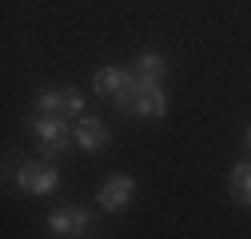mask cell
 Masks as SVG:
<instances>
[{
  "label": "cell",
  "instance_id": "cell-4",
  "mask_svg": "<svg viewBox=\"0 0 251 239\" xmlns=\"http://www.w3.org/2000/svg\"><path fill=\"white\" fill-rule=\"evenodd\" d=\"M136 84V72L132 68H100L96 72V80H92V88H96V96H104V100H120L128 88Z\"/></svg>",
  "mask_w": 251,
  "mask_h": 239
},
{
  "label": "cell",
  "instance_id": "cell-10",
  "mask_svg": "<svg viewBox=\"0 0 251 239\" xmlns=\"http://www.w3.org/2000/svg\"><path fill=\"white\" fill-rule=\"evenodd\" d=\"M247 147H251V132H247Z\"/></svg>",
  "mask_w": 251,
  "mask_h": 239
},
{
  "label": "cell",
  "instance_id": "cell-2",
  "mask_svg": "<svg viewBox=\"0 0 251 239\" xmlns=\"http://www.w3.org/2000/svg\"><path fill=\"white\" fill-rule=\"evenodd\" d=\"M28 128H32V136L40 140V152H44L48 160H56V156L76 140L72 128H68V120H60V116H44V112H36Z\"/></svg>",
  "mask_w": 251,
  "mask_h": 239
},
{
  "label": "cell",
  "instance_id": "cell-9",
  "mask_svg": "<svg viewBox=\"0 0 251 239\" xmlns=\"http://www.w3.org/2000/svg\"><path fill=\"white\" fill-rule=\"evenodd\" d=\"M136 72H140V76H148V80H164L168 64H164V56H160V52H140Z\"/></svg>",
  "mask_w": 251,
  "mask_h": 239
},
{
  "label": "cell",
  "instance_id": "cell-1",
  "mask_svg": "<svg viewBox=\"0 0 251 239\" xmlns=\"http://www.w3.org/2000/svg\"><path fill=\"white\" fill-rule=\"evenodd\" d=\"M132 72H136V68H132ZM116 108H120V112H128V116L164 120V112H168V96H164L160 80H148V76H140V72H136V84H132L128 92L116 100Z\"/></svg>",
  "mask_w": 251,
  "mask_h": 239
},
{
  "label": "cell",
  "instance_id": "cell-8",
  "mask_svg": "<svg viewBox=\"0 0 251 239\" xmlns=\"http://www.w3.org/2000/svg\"><path fill=\"white\" fill-rule=\"evenodd\" d=\"M231 199L235 203H251V164H235L231 167Z\"/></svg>",
  "mask_w": 251,
  "mask_h": 239
},
{
  "label": "cell",
  "instance_id": "cell-7",
  "mask_svg": "<svg viewBox=\"0 0 251 239\" xmlns=\"http://www.w3.org/2000/svg\"><path fill=\"white\" fill-rule=\"evenodd\" d=\"M136 195V179L132 175H112L108 184L100 188V207L104 212H124Z\"/></svg>",
  "mask_w": 251,
  "mask_h": 239
},
{
  "label": "cell",
  "instance_id": "cell-6",
  "mask_svg": "<svg viewBox=\"0 0 251 239\" xmlns=\"http://www.w3.org/2000/svg\"><path fill=\"white\" fill-rule=\"evenodd\" d=\"M72 136H76V143L84 147V152H104L108 140H112V132L104 128V120H96V116H80Z\"/></svg>",
  "mask_w": 251,
  "mask_h": 239
},
{
  "label": "cell",
  "instance_id": "cell-3",
  "mask_svg": "<svg viewBox=\"0 0 251 239\" xmlns=\"http://www.w3.org/2000/svg\"><path fill=\"white\" fill-rule=\"evenodd\" d=\"M16 184H20V191H28V195H52V191L60 188V171H56L52 164H20Z\"/></svg>",
  "mask_w": 251,
  "mask_h": 239
},
{
  "label": "cell",
  "instance_id": "cell-5",
  "mask_svg": "<svg viewBox=\"0 0 251 239\" xmlns=\"http://www.w3.org/2000/svg\"><path fill=\"white\" fill-rule=\"evenodd\" d=\"M88 227H92V215L84 212V207H60V212H52V215H48V231H52V235L80 239Z\"/></svg>",
  "mask_w": 251,
  "mask_h": 239
}]
</instances>
